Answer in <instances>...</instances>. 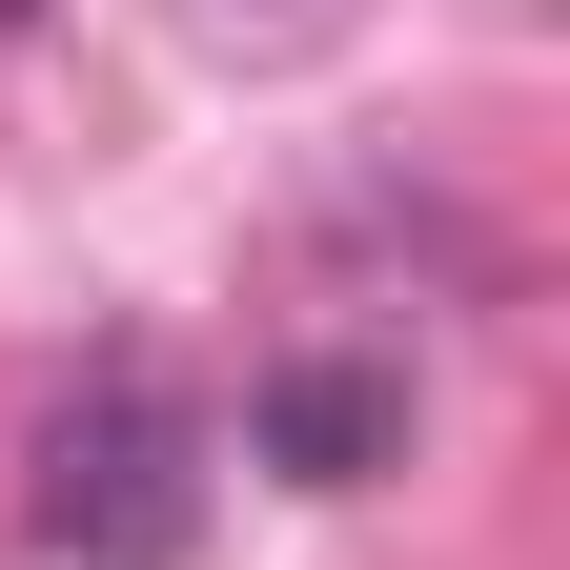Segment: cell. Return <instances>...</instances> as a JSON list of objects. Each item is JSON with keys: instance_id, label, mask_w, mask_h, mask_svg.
Returning <instances> with one entry per match:
<instances>
[{"instance_id": "6da1fadb", "label": "cell", "mask_w": 570, "mask_h": 570, "mask_svg": "<svg viewBox=\"0 0 570 570\" xmlns=\"http://www.w3.org/2000/svg\"><path fill=\"white\" fill-rule=\"evenodd\" d=\"M41 550L82 570H184L204 550V407L164 367H102L41 407Z\"/></svg>"}, {"instance_id": "7a4b0ae2", "label": "cell", "mask_w": 570, "mask_h": 570, "mask_svg": "<svg viewBox=\"0 0 570 570\" xmlns=\"http://www.w3.org/2000/svg\"><path fill=\"white\" fill-rule=\"evenodd\" d=\"M245 449H265L285 489H367V469L407 449V367H346V346H306V367H265Z\"/></svg>"}, {"instance_id": "3957f363", "label": "cell", "mask_w": 570, "mask_h": 570, "mask_svg": "<svg viewBox=\"0 0 570 570\" xmlns=\"http://www.w3.org/2000/svg\"><path fill=\"white\" fill-rule=\"evenodd\" d=\"M0 21H21V0H0Z\"/></svg>"}]
</instances>
